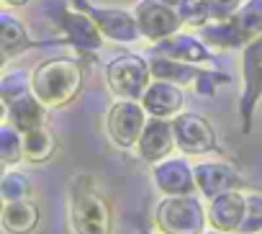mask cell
<instances>
[{"label":"cell","instance_id":"484cf974","mask_svg":"<svg viewBox=\"0 0 262 234\" xmlns=\"http://www.w3.org/2000/svg\"><path fill=\"white\" fill-rule=\"evenodd\" d=\"M29 90H31V72L16 70V72L3 75V80H0V98H3V103H8Z\"/></svg>","mask_w":262,"mask_h":234},{"label":"cell","instance_id":"4316f807","mask_svg":"<svg viewBox=\"0 0 262 234\" xmlns=\"http://www.w3.org/2000/svg\"><path fill=\"white\" fill-rule=\"evenodd\" d=\"M178 13L183 18L185 26L201 29L211 21V11H208V0H183L178 6Z\"/></svg>","mask_w":262,"mask_h":234},{"label":"cell","instance_id":"e0dca14e","mask_svg":"<svg viewBox=\"0 0 262 234\" xmlns=\"http://www.w3.org/2000/svg\"><path fill=\"white\" fill-rule=\"evenodd\" d=\"M3 108H6L3 121L16 126L21 134L47 124V111L49 108L34 95V90H29V93H24V95H18V98H13L8 103H3Z\"/></svg>","mask_w":262,"mask_h":234},{"label":"cell","instance_id":"1f68e13d","mask_svg":"<svg viewBox=\"0 0 262 234\" xmlns=\"http://www.w3.org/2000/svg\"><path fill=\"white\" fill-rule=\"evenodd\" d=\"M162 3H167V6H175V8H178V6L183 3V0H162Z\"/></svg>","mask_w":262,"mask_h":234},{"label":"cell","instance_id":"ac0fdd59","mask_svg":"<svg viewBox=\"0 0 262 234\" xmlns=\"http://www.w3.org/2000/svg\"><path fill=\"white\" fill-rule=\"evenodd\" d=\"M198 36L211 47V49H221V52H234V49H244L252 39L244 34V29L234 21V18H211L206 26L198 29Z\"/></svg>","mask_w":262,"mask_h":234},{"label":"cell","instance_id":"30bf717a","mask_svg":"<svg viewBox=\"0 0 262 234\" xmlns=\"http://www.w3.org/2000/svg\"><path fill=\"white\" fill-rule=\"evenodd\" d=\"M152 183L162 196H195V165L188 162V157H167L157 165H152Z\"/></svg>","mask_w":262,"mask_h":234},{"label":"cell","instance_id":"ffe728a7","mask_svg":"<svg viewBox=\"0 0 262 234\" xmlns=\"http://www.w3.org/2000/svg\"><path fill=\"white\" fill-rule=\"evenodd\" d=\"M34 47L31 41V34L26 29V24L11 13H3L0 16V49H3V59H13L24 52H29Z\"/></svg>","mask_w":262,"mask_h":234},{"label":"cell","instance_id":"5b68a950","mask_svg":"<svg viewBox=\"0 0 262 234\" xmlns=\"http://www.w3.org/2000/svg\"><path fill=\"white\" fill-rule=\"evenodd\" d=\"M147 111L142 100H131V98H116L113 105L105 113V134L118 150H134L142 129L147 124Z\"/></svg>","mask_w":262,"mask_h":234},{"label":"cell","instance_id":"4dcf8cb0","mask_svg":"<svg viewBox=\"0 0 262 234\" xmlns=\"http://www.w3.org/2000/svg\"><path fill=\"white\" fill-rule=\"evenodd\" d=\"M3 3H6L8 8H18V6H26L29 0H3Z\"/></svg>","mask_w":262,"mask_h":234},{"label":"cell","instance_id":"7c38bea8","mask_svg":"<svg viewBox=\"0 0 262 234\" xmlns=\"http://www.w3.org/2000/svg\"><path fill=\"white\" fill-rule=\"evenodd\" d=\"M57 24L64 34V39L70 41V47L80 49V52H98L105 41L103 31L98 29V24L93 21V16L82 8H64L57 13Z\"/></svg>","mask_w":262,"mask_h":234},{"label":"cell","instance_id":"cb8c5ba5","mask_svg":"<svg viewBox=\"0 0 262 234\" xmlns=\"http://www.w3.org/2000/svg\"><path fill=\"white\" fill-rule=\"evenodd\" d=\"M34 185L29 180V175H24L21 170H6L3 180H0V198L6 201H21V198H31Z\"/></svg>","mask_w":262,"mask_h":234},{"label":"cell","instance_id":"d4e9b609","mask_svg":"<svg viewBox=\"0 0 262 234\" xmlns=\"http://www.w3.org/2000/svg\"><path fill=\"white\" fill-rule=\"evenodd\" d=\"M234 21L244 29L249 39L262 36V0H244L242 8L236 11Z\"/></svg>","mask_w":262,"mask_h":234},{"label":"cell","instance_id":"9a60e30c","mask_svg":"<svg viewBox=\"0 0 262 234\" xmlns=\"http://www.w3.org/2000/svg\"><path fill=\"white\" fill-rule=\"evenodd\" d=\"M142 105H144L147 116L172 121L175 116H180L185 111V90L167 80H152L142 95Z\"/></svg>","mask_w":262,"mask_h":234},{"label":"cell","instance_id":"603a6c76","mask_svg":"<svg viewBox=\"0 0 262 234\" xmlns=\"http://www.w3.org/2000/svg\"><path fill=\"white\" fill-rule=\"evenodd\" d=\"M21 160H26L24 157V134L16 126H11L8 121H3V126H0V162L11 167Z\"/></svg>","mask_w":262,"mask_h":234},{"label":"cell","instance_id":"d6a6232c","mask_svg":"<svg viewBox=\"0 0 262 234\" xmlns=\"http://www.w3.org/2000/svg\"><path fill=\"white\" fill-rule=\"evenodd\" d=\"M203 234H224V231H216V229H211V231H203Z\"/></svg>","mask_w":262,"mask_h":234},{"label":"cell","instance_id":"6da1fadb","mask_svg":"<svg viewBox=\"0 0 262 234\" xmlns=\"http://www.w3.org/2000/svg\"><path fill=\"white\" fill-rule=\"evenodd\" d=\"M85 67L72 57H54L31 70V90L49 108H67L82 90Z\"/></svg>","mask_w":262,"mask_h":234},{"label":"cell","instance_id":"7402d4cb","mask_svg":"<svg viewBox=\"0 0 262 234\" xmlns=\"http://www.w3.org/2000/svg\"><path fill=\"white\" fill-rule=\"evenodd\" d=\"M57 152V134L41 124L31 132L24 134V157L26 162H34V165H41V162H49Z\"/></svg>","mask_w":262,"mask_h":234},{"label":"cell","instance_id":"2e32d148","mask_svg":"<svg viewBox=\"0 0 262 234\" xmlns=\"http://www.w3.org/2000/svg\"><path fill=\"white\" fill-rule=\"evenodd\" d=\"M155 52L157 54H165L170 59H178V62H188V65H206L211 62V47L201 39V36H193V34H172L162 41L155 44Z\"/></svg>","mask_w":262,"mask_h":234},{"label":"cell","instance_id":"7a4b0ae2","mask_svg":"<svg viewBox=\"0 0 262 234\" xmlns=\"http://www.w3.org/2000/svg\"><path fill=\"white\" fill-rule=\"evenodd\" d=\"M70 226L75 234H113V208L88 175L70 185Z\"/></svg>","mask_w":262,"mask_h":234},{"label":"cell","instance_id":"836d02e7","mask_svg":"<svg viewBox=\"0 0 262 234\" xmlns=\"http://www.w3.org/2000/svg\"><path fill=\"white\" fill-rule=\"evenodd\" d=\"M259 234H262V231H259Z\"/></svg>","mask_w":262,"mask_h":234},{"label":"cell","instance_id":"8992f818","mask_svg":"<svg viewBox=\"0 0 262 234\" xmlns=\"http://www.w3.org/2000/svg\"><path fill=\"white\" fill-rule=\"evenodd\" d=\"M259 100H262V36H254L242 49V95H239L242 132L252 129L254 108Z\"/></svg>","mask_w":262,"mask_h":234},{"label":"cell","instance_id":"52a82bcc","mask_svg":"<svg viewBox=\"0 0 262 234\" xmlns=\"http://www.w3.org/2000/svg\"><path fill=\"white\" fill-rule=\"evenodd\" d=\"M172 129H175V142H178V152L185 157H206L216 152V129L211 126V121L201 113H190L183 111L180 116L172 119Z\"/></svg>","mask_w":262,"mask_h":234},{"label":"cell","instance_id":"44dd1931","mask_svg":"<svg viewBox=\"0 0 262 234\" xmlns=\"http://www.w3.org/2000/svg\"><path fill=\"white\" fill-rule=\"evenodd\" d=\"M149 67H152V77L155 80H167V82H175L180 88H193L201 67L198 65H188V62H178V59H170L165 54H152L149 57Z\"/></svg>","mask_w":262,"mask_h":234},{"label":"cell","instance_id":"83f0119b","mask_svg":"<svg viewBox=\"0 0 262 234\" xmlns=\"http://www.w3.org/2000/svg\"><path fill=\"white\" fill-rule=\"evenodd\" d=\"M262 231V196L247 193V214L239 226V234H259Z\"/></svg>","mask_w":262,"mask_h":234},{"label":"cell","instance_id":"4fadbf2b","mask_svg":"<svg viewBox=\"0 0 262 234\" xmlns=\"http://www.w3.org/2000/svg\"><path fill=\"white\" fill-rule=\"evenodd\" d=\"M208 226L224 234H239V226L247 214V193L244 190H226L208 198L206 206Z\"/></svg>","mask_w":262,"mask_h":234},{"label":"cell","instance_id":"9c48e42d","mask_svg":"<svg viewBox=\"0 0 262 234\" xmlns=\"http://www.w3.org/2000/svg\"><path fill=\"white\" fill-rule=\"evenodd\" d=\"M75 6L93 16V21L98 24V29L103 31V36L108 41L131 44V41L142 39L137 16L131 11H123V8H98V6H90L88 0H75Z\"/></svg>","mask_w":262,"mask_h":234},{"label":"cell","instance_id":"ba28073f","mask_svg":"<svg viewBox=\"0 0 262 234\" xmlns=\"http://www.w3.org/2000/svg\"><path fill=\"white\" fill-rule=\"evenodd\" d=\"M142 39H147L149 44H157L172 34H178L185 24L178 13L175 6H167L162 0H139L134 8Z\"/></svg>","mask_w":262,"mask_h":234},{"label":"cell","instance_id":"277c9868","mask_svg":"<svg viewBox=\"0 0 262 234\" xmlns=\"http://www.w3.org/2000/svg\"><path fill=\"white\" fill-rule=\"evenodd\" d=\"M152 80L155 77H152L149 59H144L139 54H121L105 65V85L116 98L142 100V95Z\"/></svg>","mask_w":262,"mask_h":234},{"label":"cell","instance_id":"d6986e66","mask_svg":"<svg viewBox=\"0 0 262 234\" xmlns=\"http://www.w3.org/2000/svg\"><path fill=\"white\" fill-rule=\"evenodd\" d=\"M41 221V211L31 198L6 201L0 211V224L6 234H34Z\"/></svg>","mask_w":262,"mask_h":234},{"label":"cell","instance_id":"f546056e","mask_svg":"<svg viewBox=\"0 0 262 234\" xmlns=\"http://www.w3.org/2000/svg\"><path fill=\"white\" fill-rule=\"evenodd\" d=\"M244 0H208V11H211V18L221 21V18H234L236 11L242 8Z\"/></svg>","mask_w":262,"mask_h":234},{"label":"cell","instance_id":"f1b7e54d","mask_svg":"<svg viewBox=\"0 0 262 234\" xmlns=\"http://www.w3.org/2000/svg\"><path fill=\"white\" fill-rule=\"evenodd\" d=\"M224 82H229V75H221V72H216V70H206V67H201V72H198V77H195V82H193V90L198 93V95H216V90L224 85Z\"/></svg>","mask_w":262,"mask_h":234},{"label":"cell","instance_id":"8fae6325","mask_svg":"<svg viewBox=\"0 0 262 234\" xmlns=\"http://www.w3.org/2000/svg\"><path fill=\"white\" fill-rule=\"evenodd\" d=\"M134 150H137L139 160H144L147 165H157V162L172 157V152H178L172 121L170 119H155V116H149Z\"/></svg>","mask_w":262,"mask_h":234},{"label":"cell","instance_id":"3957f363","mask_svg":"<svg viewBox=\"0 0 262 234\" xmlns=\"http://www.w3.org/2000/svg\"><path fill=\"white\" fill-rule=\"evenodd\" d=\"M206 226L208 214L195 196H162L155 206L157 234H203Z\"/></svg>","mask_w":262,"mask_h":234},{"label":"cell","instance_id":"5bb4252c","mask_svg":"<svg viewBox=\"0 0 262 234\" xmlns=\"http://www.w3.org/2000/svg\"><path fill=\"white\" fill-rule=\"evenodd\" d=\"M195 183H198V193L208 201L219 193L226 190H242L244 188V178L242 173L221 160H203L195 165Z\"/></svg>","mask_w":262,"mask_h":234}]
</instances>
